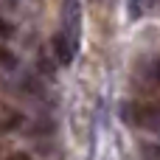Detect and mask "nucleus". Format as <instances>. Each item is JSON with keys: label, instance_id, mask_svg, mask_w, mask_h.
<instances>
[{"label": "nucleus", "instance_id": "4", "mask_svg": "<svg viewBox=\"0 0 160 160\" xmlns=\"http://www.w3.org/2000/svg\"><path fill=\"white\" fill-rule=\"evenodd\" d=\"M0 65H3V68H8V70H11V68H17L14 53H11L8 48H3V45H0Z\"/></svg>", "mask_w": 160, "mask_h": 160}, {"label": "nucleus", "instance_id": "2", "mask_svg": "<svg viewBox=\"0 0 160 160\" xmlns=\"http://www.w3.org/2000/svg\"><path fill=\"white\" fill-rule=\"evenodd\" d=\"M51 51H53L56 65H70V62H73V56H76V45H73L62 31H56V34H53V39H51Z\"/></svg>", "mask_w": 160, "mask_h": 160}, {"label": "nucleus", "instance_id": "1", "mask_svg": "<svg viewBox=\"0 0 160 160\" xmlns=\"http://www.w3.org/2000/svg\"><path fill=\"white\" fill-rule=\"evenodd\" d=\"M79 31H82V3L79 0H62V34L79 48Z\"/></svg>", "mask_w": 160, "mask_h": 160}, {"label": "nucleus", "instance_id": "5", "mask_svg": "<svg viewBox=\"0 0 160 160\" xmlns=\"http://www.w3.org/2000/svg\"><path fill=\"white\" fill-rule=\"evenodd\" d=\"M149 3H152V0H129V14H132V17H141V14L149 8Z\"/></svg>", "mask_w": 160, "mask_h": 160}, {"label": "nucleus", "instance_id": "7", "mask_svg": "<svg viewBox=\"0 0 160 160\" xmlns=\"http://www.w3.org/2000/svg\"><path fill=\"white\" fill-rule=\"evenodd\" d=\"M6 160H31L28 155H22V152H17V155H11V158H6Z\"/></svg>", "mask_w": 160, "mask_h": 160}, {"label": "nucleus", "instance_id": "6", "mask_svg": "<svg viewBox=\"0 0 160 160\" xmlns=\"http://www.w3.org/2000/svg\"><path fill=\"white\" fill-rule=\"evenodd\" d=\"M11 34H14V25L6 22V20H0V37H11Z\"/></svg>", "mask_w": 160, "mask_h": 160}, {"label": "nucleus", "instance_id": "8", "mask_svg": "<svg viewBox=\"0 0 160 160\" xmlns=\"http://www.w3.org/2000/svg\"><path fill=\"white\" fill-rule=\"evenodd\" d=\"M155 79L160 82V62H155Z\"/></svg>", "mask_w": 160, "mask_h": 160}, {"label": "nucleus", "instance_id": "3", "mask_svg": "<svg viewBox=\"0 0 160 160\" xmlns=\"http://www.w3.org/2000/svg\"><path fill=\"white\" fill-rule=\"evenodd\" d=\"M20 124H22V112L0 101V135L3 132H14Z\"/></svg>", "mask_w": 160, "mask_h": 160}]
</instances>
